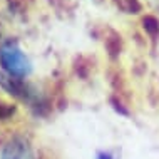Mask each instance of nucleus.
<instances>
[{
  "instance_id": "7",
  "label": "nucleus",
  "mask_w": 159,
  "mask_h": 159,
  "mask_svg": "<svg viewBox=\"0 0 159 159\" xmlns=\"http://www.w3.org/2000/svg\"><path fill=\"white\" fill-rule=\"evenodd\" d=\"M74 69H75V72L79 74L80 77H85L89 74V66L85 64V59L84 57H79L75 61V64H74Z\"/></svg>"
},
{
  "instance_id": "1",
  "label": "nucleus",
  "mask_w": 159,
  "mask_h": 159,
  "mask_svg": "<svg viewBox=\"0 0 159 159\" xmlns=\"http://www.w3.org/2000/svg\"><path fill=\"white\" fill-rule=\"evenodd\" d=\"M0 66L8 75L15 79H24L32 72L30 61L14 40L0 45Z\"/></svg>"
},
{
  "instance_id": "4",
  "label": "nucleus",
  "mask_w": 159,
  "mask_h": 159,
  "mask_svg": "<svg viewBox=\"0 0 159 159\" xmlns=\"http://www.w3.org/2000/svg\"><path fill=\"white\" fill-rule=\"evenodd\" d=\"M141 27L143 30L148 34L152 40H157L159 39V19L154 15H144L141 19Z\"/></svg>"
},
{
  "instance_id": "5",
  "label": "nucleus",
  "mask_w": 159,
  "mask_h": 159,
  "mask_svg": "<svg viewBox=\"0 0 159 159\" xmlns=\"http://www.w3.org/2000/svg\"><path fill=\"white\" fill-rule=\"evenodd\" d=\"M116 7L119 8L124 14H131V15H136L143 10V5H141L139 0H114Z\"/></svg>"
},
{
  "instance_id": "3",
  "label": "nucleus",
  "mask_w": 159,
  "mask_h": 159,
  "mask_svg": "<svg viewBox=\"0 0 159 159\" xmlns=\"http://www.w3.org/2000/svg\"><path fill=\"white\" fill-rule=\"evenodd\" d=\"M104 45H106V50H107V55H109L112 61L119 59V55L122 54V49H124V40H122V35L119 32L109 29L106 34V40H104Z\"/></svg>"
},
{
  "instance_id": "2",
  "label": "nucleus",
  "mask_w": 159,
  "mask_h": 159,
  "mask_svg": "<svg viewBox=\"0 0 159 159\" xmlns=\"http://www.w3.org/2000/svg\"><path fill=\"white\" fill-rule=\"evenodd\" d=\"M0 159H32V152L25 141L14 139L3 148Z\"/></svg>"
},
{
  "instance_id": "6",
  "label": "nucleus",
  "mask_w": 159,
  "mask_h": 159,
  "mask_svg": "<svg viewBox=\"0 0 159 159\" xmlns=\"http://www.w3.org/2000/svg\"><path fill=\"white\" fill-rule=\"evenodd\" d=\"M15 112H17V107L14 104L5 102V101H2V99H0V122L12 119Z\"/></svg>"
}]
</instances>
